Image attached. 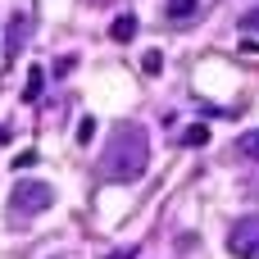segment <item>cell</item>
Returning a JSON list of instances; mask_svg holds the SVG:
<instances>
[{
  "label": "cell",
  "instance_id": "7a4b0ae2",
  "mask_svg": "<svg viewBox=\"0 0 259 259\" xmlns=\"http://www.w3.org/2000/svg\"><path fill=\"white\" fill-rule=\"evenodd\" d=\"M50 205H55V187L27 178V182H18L14 196H9V219H14V223H27L32 214H46Z\"/></svg>",
  "mask_w": 259,
  "mask_h": 259
},
{
  "label": "cell",
  "instance_id": "8fae6325",
  "mask_svg": "<svg viewBox=\"0 0 259 259\" xmlns=\"http://www.w3.org/2000/svg\"><path fill=\"white\" fill-rule=\"evenodd\" d=\"M77 141H82V146H91V141H96V118H91V114L77 123Z\"/></svg>",
  "mask_w": 259,
  "mask_h": 259
},
{
  "label": "cell",
  "instance_id": "277c9868",
  "mask_svg": "<svg viewBox=\"0 0 259 259\" xmlns=\"http://www.w3.org/2000/svg\"><path fill=\"white\" fill-rule=\"evenodd\" d=\"M36 32V14H27V9H18L14 18H9V36H5V55H18L23 46H27V36Z\"/></svg>",
  "mask_w": 259,
  "mask_h": 259
},
{
  "label": "cell",
  "instance_id": "6da1fadb",
  "mask_svg": "<svg viewBox=\"0 0 259 259\" xmlns=\"http://www.w3.org/2000/svg\"><path fill=\"white\" fill-rule=\"evenodd\" d=\"M96 168H100L105 182H137L150 168V137H146V127L141 123H114Z\"/></svg>",
  "mask_w": 259,
  "mask_h": 259
},
{
  "label": "cell",
  "instance_id": "52a82bcc",
  "mask_svg": "<svg viewBox=\"0 0 259 259\" xmlns=\"http://www.w3.org/2000/svg\"><path fill=\"white\" fill-rule=\"evenodd\" d=\"M237 155H241V159H250V164H259V127L241 132V141H237Z\"/></svg>",
  "mask_w": 259,
  "mask_h": 259
},
{
  "label": "cell",
  "instance_id": "2e32d148",
  "mask_svg": "<svg viewBox=\"0 0 259 259\" xmlns=\"http://www.w3.org/2000/svg\"><path fill=\"white\" fill-rule=\"evenodd\" d=\"M87 5H105V0H87Z\"/></svg>",
  "mask_w": 259,
  "mask_h": 259
},
{
  "label": "cell",
  "instance_id": "ba28073f",
  "mask_svg": "<svg viewBox=\"0 0 259 259\" xmlns=\"http://www.w3.org/2000/svg\"><path fill=\"white\" fill-rule=\"evenodd\" d=\"M182 146H187V150H200V146H209V127H205V123H191V127L182 132Z\"/></svg>",
  "mask_w": 259,
  "mask_h": 259
},
{
  "label": "cell",
  "instance_id": "9c48e42d",
  "mask_svg": "<svg viewBox=\"0 0 259 259\" xmlns=\"http://www.w3.org/2000/svg\"><path fill=\"white\" fill-rule=\"evenodd\" d=\"M41 87H46V73H41V68H32V73H27V82H23V100L32 105V100L41 96Z\"/></svg>",
  "mask_w": 259,
  "mask_h": 259
},
{
  "label": "cell",
  "instance_id": "30bf717a",
  "mask_svg": "<svg viewBox=\"0 0 259 259\" xmlns=\"http://www.w3.org/2000/svg\"><path fill=\"white\" fill-rule=\"evenodd\" d=\"M141 68H146V73L155 77V73L164 68V55H159V50H146V55H141Z\"/></svg>",
  "mask_w": 259,
  "mask_h": 259
},
{
  "label": "cell",
  "instance_id": "9a60e30c",
  "mask_svg": "<svg viewBox=\"0 0 259 259\" xmlns=\"http://www.w3.org/2000/svg\"><path fill=\"white\" fill-rule=\"evenodd\" d=\"M5 141H9V127H0V146H5Z\"/></svg>",
  "mask_w": 259,
  "mask_h": 259
},
{
  "label": "cell",
  "instance_id": "5bb4252c",
  "mask_svg": "<svg viewBox=\"0 0 259 259\" xmlns=\"http://www.w3.org/2000/svg\"><path fill=\"white\" fill-rule=\"evenodd\" d=\"M109 259H132V250H118V255H109Z\"/></svg>",
  "mask_w": 259,
  "mask_h": 259
},
{
  "label": "cell",
  "instance_id": "5b68a950",
  "mask_svg": "<svg viewBox=\"0 0 259 259\" xmlns=\"http://www.w3.org/2000/svg\"><path fill=\"white\" fill-rule=\"evenodd\" d=\"M109 36H114L118 46H127V41L137 36V14H118V18L109 23Z\"/></svg>",
  "mask_w": 259,
  "mask_h": 259
},
{
  "label": "cell",
  "instance_id": "3957f363",
  "mask_svg": "<svg viewBox=\"0 0 259 259\" xmlns=\"http://www.w3.org/2000/svg\"><path fill=\"white\" fill-rule=\"evenodd\" d=\"M228 250L237 259H259V214H246L228 232Z\"/></svg>",
  "mask_w": 259,
  "mask_h": 259
},
{
  "label": "cell",
  "instance_id": "7c38bea8",
  "mask_svg": "<svg viewBox=\"0 0 259 259\" xmlns=\"http://www.w3.org/2000/svg\"><path fill=\"white\" fill-rule=\"evenodd\" d=\"M241 27H246V32H259V5H250V9L241 14Z\"/></svg>",
  "mask_w": 259,
  "mask_h": 259
},
{
  "label": "cell",
  "instance_id": "4fadbf2b",
  "mask_svg": "<svg viewBox=\"0 0 259 259\" xmlns=\"http://www.w3.org/2000/svg\"><path fill=\"white\" fill-rule=\"evenodd\" d=\"M32 164H36V150H18L14 155V168H32Z\"/></svg>",
  "mask_w": 259,
  "mask_h": 259
},
{
  "label": "cell",
  "instance_id": "8992f818",
  "mask_svg": "<svg viewBox=\"0 0 259 259\" xmlns=\"http://www.w3.org/2000/svg\"><path fill=\"white\" fill-rule=\"evenodd\" d=\"M164 14H168L173 23H187V18H196V14H200V0H168V5H164Z\"/></svg>",
  "mask_w": 259,
  "mask_h": 259
}]
</instances>
